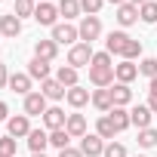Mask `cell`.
Here are the masks:
<instances>
[{"label":"cell","instance_id":"38","mask_svg":"<svg viewBox=\"0 0 157 157\" xmlns=\"http://www.w3.org/2000/svg\"><path fill=\"white\" fill-rule=\"evenodd\" d=\"M6 120H10V105L0 102V123H6Z\"/></svg>","mask_w":157,"mask_h":157},{"label":"cell","instance_id":"45","mask_svg":"<svg viewBox=\"0 0 157 157\" xmlns=\"http://www.w3.org/2000/svg\"><path fill=\"white\" fill-rule=\"evenodd\" d=\"M0 3H3V0H0Z\"/></svg>","mask_w":157,"mask_h":157},{"label":"cell","instance_id":"41","mask_svg":"<svg viewBox=\"0 0 157 157\" xmlns=\"http://www.w3.org/2000/svg\"><path fill=\"white\" fill-rule=\"evenodd\" d=\"M105 3H114V6H123V3H129V0H105Z\"/></svg>","mask_w":157,"mask_h":157},{"label":"cell","instance_id":"46","mask_svg":"<svg viewBox=\"0 0 157 157\" xmlns=\"http://www.w3.org/2000/svg\"><path fill=\"white\" fill-rule=\"evenodd\" d=\"M0 157H3V154H0Z\"/></svg>","mask_w":157,"mask_h":157},{"label":"cell","instance_id":"5","mask_svg":"<svg viewBox=\"0 0 157 157\" xmlns=\"http://www.w3.org/2000/svg\"><path fill=\"white\" fill-rule=\"evenodd\" d=\"M52 40H56L59 46L65 43V46L71 49L74 43H80V31H77V25H71V22H59V25L52 28Z\"/></svg>","mask_w":157,"mask_h":157},{"label":"cell","instance_id":"2","mask_svg":"<svg viewBox=\"0 0 157 157\" xmlns=\"http://www.w3.org/2000/svg\"><path fill=\"white\" fill-rule=\"evenodd\" d=\"M90 83L96 90L114 86V62H111V52H96L93 56V62H90Z\"/></svg>","mask_w":157,"mask_h":157},{"label":"cell","instance_id":"42","mask_svg":"<svg viewBox=\"0 0 157 157\" xmlns=\"http://www.w3.org/2000/svg\"><path fill=\"white\" fill-rule=\"evenodd\" d=\"M129 3H136V6H142V3H148V0H129Z\"/></svg>","mask_w":157,"mask_h":157},{"label":"cell","instance_id":"25","mask_svg":"<svg viewBox=\"0 0 157 157\" xmlns=\"http://www.w3.org/2000/svg\"><path fill=\"white\" fill-rule=\"evenodd\" d=\"M59 16H65V22H71V19H77L83 10H80V0H59Z\"/></svg>","mask_w":157,"mask_h":157},{"label":"cell","instance_id":"30","mask_svg":"<svg viewBox=\"0 0 157 157\" xmlns=\"http://www.w3.org/2000/svg\"><path fill=\"white\" fill-rule=\"evenodd\" d=\"M34 10H37V0H16V10H13V13H16L19 19H28V16L34 19Z\"/></svg>","mask_w":157,"mask_h":157},{"label":"cell","instance_id":"18","mask_svg":"<svg viewBox=\"0 0 157 157\" xmlns=\"http://www.w3.org/2000/svg\"><path fill=\"white\" fill-rule=\"evenodd\" d=\"M65 129H68V136H71V139H83V136L90 132V129H86V117H83V114H77V111H74V114H68Z\"/></svg>","mask_w":157,"mask_h":157},{"label":"cell","instance_id":"35","mask_svg":"<svg viewBox=\"0 0 157 157\" xmlns=\"http://www.w3.org/2000/svg\"><path fill=\"white\" fill-rule=\"evenodd\" d=\"M102 6H105V0H80V10H83L86 16H99Z\"/></svg>","mask_w":157,"mask_h":157},{"label":"cell","instance_id":"47","mask_svg":"<svg viewBox=\"0 0 157 157\" xmlns=\"http://www.w3.org/2000/svg\"><path fill=\"white\" fill-rule=\"evenodd\" d=\"M40 3H43V0H40Z\"/></svg>","mask_w":157,"mask_h":157},{"label":"cell","instance_id":"29","mask_svg":"<svg viewBox=\"0 0 157 157\" xmlns=\"http://www.w3.org/2000/svg\"><path fill=\"white\" fill-rule=\"evenodd\" d=\"M68 142H71V136H68V129H52V132H49V145H52V148H59V151H65V148H71Z\"/></svg>","mask_w":157,"mask_h":157},{"label":"cell","instance_id":"22","mask_svg":"<svg viewBox=\"0 0 157 157\" xmlns=\"http://www.w3.org/2000/svg\"><path fill=\"white\" fill-rule=\"evenodd\" d=\"M28 77L31 80H49V62H43V59H31L28 62Z\"/></svg>","mask_w":157,"mask_h":157},{"label":"cell","instance_id":"33","mask_svg":"<svg viewBox=\"0 0 157 157\" xmlns=\"http://www.w3.org/2000/svg\"><path fill=\"white\" fill-rule=\"evenodd\" d=\"M139 74H145L148 80H154L157 77V59H142L139 62Z\"/></svg>","mask_w":157,"mask_h":157},{"label":"cell","instance_id":"6","mask_svg":"<svg viewBox=\"0 0 157 157\" xmlns=\"http://www.w3.org/2000/svg\"><path fill=\"white\" fill-rule=\"evenodd\" d=\"M34 22L43 25V28H56V25H59V6L49 3V0L37 3V10H34Z\"/></svg>","mask_w":157,"mask_h":157},{"label":"cell","instance_id":"24","mask_svg":"<svg viewBox=\"0 0 157 157\" xmlns=\"http://www.w3.org/2000/svg\"><path fill=\"white\" fill-rule=\"evenodd\" d=\"M93 105H96V111L108 114V111L114 108V99H111V86H108V90H93Z\"/></svg>","mask_w":157,"mask_h":157},{"label":"cell","instance_id":"1","mask_svg":"<svg viewBox=\"0 0 157 157\" xmlns=\"http://www.w3.org/2000/svg\"><path fill=\"white\" fill-rule=\"evenodd\" d=\"M105 52L120 56L123 62H136V59L142 56V40L129 37L126 31H111V34H108V40H105Z\"/></svg>","mask_w":157,"mask_h":157},{"label":"cell","instance_id":"21","mask_svg":"<svg viewBox=\"0 0 157 157\" xmlns=\"http://www.w3.org/2000/svg\"><path fill=\"white\" fill-rule=\"evenodd\" d=\"M59 56V43L49 37V40H37L34 43V59H43V62H52Z\"/></svg>","mask_w":157,"mask_h":157},{"label":"cell","instance_id":"40","mask_svg":"<svg viewBox=\"0 0 157 157\" xmlns=\"http://www.w3.org/2000/svg\"><path fill=\"white\" fill-rule=\"evenodd\" d=\"M148 93H154V96H157V77H154V80H148Z\"/></svg>","mask_w":157,"mask_h":157},{"label":"cell","instance_id":"37","mask_svg":"<svg viewBox=\"0 0 157 157\" xmlns=\"http://www.w3.org/2000/svg\"><path fill=\"white\" fill-rule=\"evenodd\" d=\"M59 157H83V154H80V148H65V151H59Z\"/></svg>","mask_w":157,"mask_h":157},{"label":"cell","instance_id":"15","mask_svg":"<svg viewBox=\"0 0 157 157\" xmlns=\"http://www.w3.org/2000/svg\"><path fill=\"white\" fill-rule=\"evenodd\" d=\"M25 142H28L31 154H46V145H49V129H31Z\"/></svg>","mask_w":157,"mask_h":157},{"label":"cell","instance_id":"28","mask_svg":"<svg viewBox=\"0 0 157 157\" xmlns=\"http://www.w3.org/2000/svg\"><path fill=\"white\" fill-rule=\"evenodd\" d=\"M108 117L114 120L117 132H123L126 126H132V123H129V111H126V108H111V111H108Z\"/></svg>","mask_w":157,"mask_h":157},{"label":"cell","instance_id":"20","mask_svg":"<svg viewBox=\"0 0 157 157\" xmlns=\"http://www.w3.org/2000/svg\"><path fill=\"white\" fill-rule=\"evenodd\" d=\"M117 25L120 28H129V25H136L139 22V6L136 3H123V6H117Z\"/></svg>","mask_w":157,"mask_h":157},{"label":"cell","instance_id":"8","mask_svg":"<svg viewBox=\"0 0 157 157\" xmlns=\"http://www.w3.org/2000/svg\"><path fill=\"white\" fill-rule=\"evenodd\" d=\"M28 132H31V117H28V114H13V117L6 120V136H13V139H28Z\"/></svg>","mask_w":157,"mask_h":157},{"label":"cell","instance_id":"36","mask_svg":"<svg viewBox=\"0 0 157 157\" xmlns=\"http://www.w3.org/2000/svg\"><path fill=\"white\" fill-rule=\"evenodd\" d=\"M3 86H10V71H6V65L0 62V90Z\"/></svg>","mask_w":157,"mask_h":157},{"label":"cell","instance_id":"7","mask_svg":"<svg viewBox=\"0 0 157 157\" xmlns=\"http://www.w3.org/2000/svg\"><path fill=\"white\" fill-rule=\"evenodd\" d=\"M22 108H25V114H28V117H43L49 105H46V96L37 90V93H28V96H25Z\"/></svg>","mask_w":157,"mask_h":157},{"label":"cell","instance_id":"13","mask_svg":"<svg viewBox=\"0 0 157 157\" xmlns=\"http://www.w3.org/2000/svg\"><path fill=\"white\" fill-rule=\"evenodd\" d=\"M139 77V65L136 62H120V65H114V83H132Z\"/></svg>","mask_w":157,"mask_h":157},{"label":"cell","instance_id":"31","mask_svg":"<svg viewBox=\"0 0 157 157\" xmlns=\"http://www.w3.org/2000/svg\"><path fill=\"white\" fill-rule=\"evenodd\" d=\"M0 154H3V157H16V154H19V139L0 136Z\"/></svg>","mask_w":157,"mask_h":157},{"label":"cell","instance_id":"44","mask_svg":"<svg viewBox=\"0 0 157 157\" xmlns=\"http://www.w3.org/2000/svg\"><path fill=\"white\" fill-rule=\"evenodd\" d=\"M139 157H145V154H139Z\"/></svg>","mask_w":157,"mask_h":157},{"label":"cell","instance_id":"4","mask_svg":"<svg viewBox=\"0 0 157 157\" xmlns=\"http://www.w3.org/2000/svg\"><path fill=\"white\" fill-rule=\"evenodd\" d=\"M77 31H80V40H83V43L93 46V43L102 37V19H99V16H83L80 25H77Z\"/></svg>","mask_w":157,"mask_h":157},{"label":"cell","instance_id":"23","mask_svg":"<svg viewBox=\"0 0 157 157\" xmlns=\"http://www.w3.org/2000/svg\"><path fill=\"white\" fill-rule=\"evenodd\" d=\"M111 99H114V108H126L132 102V90L126 83H114L111 86Z\"/></svg>","mask_w":157,"mask_h":157},{"label":"cell","instance_id":"32","mask_svg":"<svg viewBox=\"0 0 157 157\" xmlns=\"http://www.w3.org/2000/svg\"><path fill=\"white\" fill-rule=\"evenodd\" d=\"M139 145H142V148H157V129H154V126L139 129Z\"/></svg>","mask_w":157,"mask_h":157},{"label":"cell","instance_id":"16","mask_svg":"<svg viewBox=\"0 0 157 157\" xmlns=\"http://www.w3.org/2000/svg\"><path fill=\"white\" fill-rule=\"evenodd\" d=\"M31 77H28V71H16V74H10V90L16 93V96H28V93H34L31 90Z\"/></svg>","mask_w":157,"mask_h":157},{"label":"cell","instance_id":"43","mask_svg":"<svg viewBox=\"0 0 157 157\" xmlns=\"http://www.w3.org/2000/svg\"><path fill=\"white\" fill-rule=\"evenodd\" d=\"M31 157H46V154H31Z\"/></svg>","mask_w":157,"mask_h":157},{"label":"cell","instance_id":"11","mask_svg":"<svg viewBox=\"0 0 157 157\" xmlns=\"http://www.w3.org/2000/svg\"><path fill=\"white\" fill-rule=\"evenodd\" d=\"M65 123H68V114L59 108V105H52V108H46V114H43V129H65Z\"/></svg>","mask_w":157,"mask_h":157},{"label":"cell","instance_id":"19","mask_svg":"<svg viewBox=\"0 0 157 157\" xmlns=\"http://www.w3.org/2000/svg\"><path fill=\"white\" fill-rule=\"evenodd\" d=\"M56 80L65 86V90H71V86H80L77 80H80V71L77 68H71V65H59V71H56Z\"/></svg>","mask_w":157,"mask_h":157},{"label":"cell","instance_id":"27","mask_svg":"<svg viewBox=\"0 0 157 157\" xmlns=\"http://www.w3.org/2000/svg\"><path fill=\"white\" fill-rule=\"evenodd\" d=\"M139 19L145 25H157V0H148V3L139 6Z\"/></svg>","mask_w":157,"mask_h":157},{"label":"cell","instance_id":"17","mask_svg":"<svg viewBox=\"0 0 157 157\" xmlns=\"http://www.w3.org/2000/svg\"><path fill=\"white\" fill-rule=\"evenodd\" d=\"M40 93L46 96V102H62V99L68 96V90L56 80V77H49V80H43V83H40Z\"/></svg>","mask_w":157,"mask_h":157},{"label":"cell","instance_id":"39","mask_svg":"<svg viewBox=\"0 0 157 157\" xmlns=\"http://www.w3.org/2000/svg\"><path fill=\"white\" fill-rule=\"evenodd\" d=\"M148 108H151V114H157V96L154 93H148V102H145Z\"/></svg>","mask_w":157,"mask_h":157},{"label":"cell","instance_id":"10","mask_svg":"<svg viewBox=\"0 0 157 157\" xmlns=\"http://www.w3.org/2000/svg\"><path fill=\"white\" fill-rule=\"evenodd\" d=\"M22 34V19L16 13H6V16H0V37H6V40H16Z\"/></svg>","mask_w":157,"mask_h":157},{"label":"cell","instance_id":"3","mask_svg":"<svg viewBox=\"0 0 157 157\" xmlns=\"http://www.w3.org/2000/svg\"><path fill=\"white\" fill-rule=\"evenodd\" d=\"M93 56H96V52H93V46L80 40V43H74V46L68 49V65H71V68H77V71H80V68H90Z\"/></svg>","mask_w":157,"mask_h":157},{"label":"cell","instance_id":"12","mask_svg":"<svg viewBox=\"0 0 157 157\" xmlns=\"http://www.w3.org/2000/svg\"><path fill=\"white\" fill-rule=\"evenodd\" d=\"M65 102H68L74 111H80L83 105H90V102H93V93H90L86 86H71V90H68V96H65Z\"/></svg>","mask_w":157,"mask_h":157},{"label":"cell","instance_id":"14","mask_svg":"<svg viewBox=\"0 0 157 157\" xmlns=\"http://www.w3.org/2000/svg\"><path fill=\"white\" fill-rule=\"evenodd\" d=\"M151 117H154V114H151L148 105H132V108H129V123H132L136 129H148V126H151Z\"/></svg>","mask_w":157,"mask_h":157},{"label":"cell","instance_id":"9","mask_svg":"<svg viewBox=\"0 0 157 157\" xmlns=\"http://www.w3.org/2000/svg\"><path fill=\"white\" fill-rule=\"evenodd\" d=\"M80 154H83V157H102V154H105V139H102L99 132H86V136L80 139Z\"/></svg>","mask_w":157,"mask_h":157},{"label":"cell","instance_id":"26","mask_svg":"<svg viewBox=\"0 0 157 157\" xmlns=\"http://www.w3.org/2000/svg\"><path fill=\"white\" fill-rule=\"evenodd\" d=\"M96 132H99L102 139H114V136H117V126H114V120H111L108 114H102V117L96 120Z\"/></svg>","mask_w":157,"mask_h":157},{"label":"cell","instance_id":"34","mask_svg":"<svg viewBox=\"0 0 157 157\" xmlns=\"http://www.w3.org/2000/svg\"><path fill=\"white\" fill-rule=\"evenodd\" d=\"M102 157H129V151H126V145H120V142H108Z\"/></svg>","mask_w":157,"mask_h":157}]
</instances>
